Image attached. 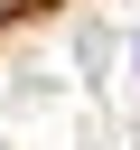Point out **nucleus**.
<instances>
[{
  "instance_id": "f257e3e1",
  "label": "nucleus",
  "mask_w": 140,
  "mask_h": 150,
  "mask_svg": "<svg viewBox=\"0 0 140 150\" xmlns=\"http://www.w3.org/2000/svg\"><path fill=\"white\" fill-rule=\"evenodd\" d=\"M47 9H65V0H0V38L28 28V19H47Z\"/></svg>"
}]
</instances>
